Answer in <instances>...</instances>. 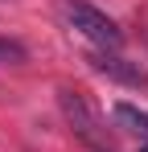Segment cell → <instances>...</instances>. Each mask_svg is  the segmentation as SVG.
<instances>
[{
	"label": "cell",
	"mask_w": 148,
	"mask_h": 152,
	"mask_svg": "<svg viewBox=\"0 0 148 152\" xmlns=\"http://www.w3.org/2000/svg\"><path fill=\"white\" fill-rule=\"evenodd\" d=\"M91 66H95L99 74L115 78V82H127V86H148V74L140 66H132L127 58H119L115 50H95L91 53Z\"/></svg>",
	"instance_id": "cell-3"
},
{
	"label": "cell",
	"mask_w": 148,
	"mask_h": 152,
	"mask_svg": "<svg viewBox=\"0 0 148 152\" xmlns=\"http://www.w3.org/2000/svg\"><path fill=\"white\" fill-rule=\"evenodd\" d=\"M62 17L70 21V29H78V33H82L91 45H99V50H119L123 45L119 25H115L103 8L86 4V0H62Z\"/></svg>",
	"instance_id": "cell-2"
},
{
	"label": "cell",
	"mask_w": 148,
	"mask_h": 152,
	"mask_svg": "<svg viewBox=\"0 0 148 152\" xmlns=\"http://www.w3.org/2000/svg\"><path fill=\"white\" fill-rule=\"evenodd\" d=\"M144 152H148V148H144Z\"/></svg>",
	"instance_id": "cell-6"
},
{
	"label": "cell",
	"mask_w": 148,
	"mask_h": 152,
	"mask_svg": "<svg viewBox=\"0 0 148 152\" xmlns=\"http://www.w3.org/2000/svg\"><path fill=\"white\" fill-rule=\"evenodd\" d=\"M58 107H62V119L70 124V132L82 140V144H91L95 152H111V136H107L99 111L91 107V99H86L82 91L62 86V91H58Z\"/></svg>",
	"instance_id": "cell-1"
},
{
	"label": "cell",
	"mask_w": 148,
	"mask_h": 152,
	"mask_svg": "<svg viewBox=\"0 0 148 152\" xmlns=\"http://www.w3.org/2000/svg\"><path fill=\"white\" fill-rule=\"evenodd\" d=\"M17 62H25V45L0 37V66H17Z\"/></svg>",
	"instance_id": "cell-5"
},
{
	"label": "cell",
	"mask_w": 148,
	"mask_h": 152,
	"mask_svg": "<svg viewBox=\"0 0 148 152\" xmlns=\"http://www.w3.org/2000/svg\"><path fill=\"white\" fill-rule=\"evenodd\" d=\"M115 124H123V132H140V136H148V111L132 107V103H115Z\"/></svg>",
	"instance_id": "cell-4"
}]
</instances>
